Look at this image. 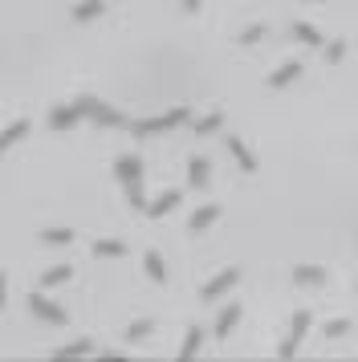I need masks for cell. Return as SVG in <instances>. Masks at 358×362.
Segmentation results:
<instances>
[{"label":"cell","mask_w":358,"mask_h":362,"mask_svg":"<svg viewBox=\"0 0 358 362\" xmlns=\"http://www.w3.org/2000/svg\"><path fill=\"white\" fill-rule=\"evenodd\" d=\"M114 175L122 183V192H127V204L134 212H146V196H143V159L139 155H122L118 163H114Z\"/></svg>","instance_id":"6da1fadb"},{"label":"cell","mask_w":358,"mask_h":362,"mask_svg":"<svg viewBox=\"0 0 358 362\" xmlns=\"http://www.w3.org/2000/svg\"><path fill=\"white\" fill-rule=\"evenodd\" d=\"M183 122H192V110H187V106H171V110H163V115L130 122V134H134V139H155V134H167V131H175V127H183Z\"/></svg>","instance_id":"7a4b0ae2"},{"label":"cell","mask_w":358,"mask_h":362,"mask_svg":"<svg viewBox=\"0 0 358 362\" xmlns=\"http://www.w3.org/2000/svg\"><path fill=\"white\" fill-rule=\"evenodd\" d=\"M78 110H81V118H90V122H98V127H130V122L118 115V110H114L110 102L94 98V94H81V98H78Z\"/></svg>","instance_id":"3957f363"},{"label":"cell","mask_w":358,"mask_h":362,"mask_svg":"<svg viewBox=\"0 0 358 362\" xmlns=\"http://www.w3.org/2000/svg\"><path fill=\"white\" fill-rule=\"evenodd\" d=\"M309 326H313V313H309V310L293 313V326H289V334L281 338V346H277V358H293V354L301 350V342H306Z\"/></svg>","instance_id":"277c9868"},{"label":"cell","mask_w":358,"mask_h":362,"mask_svg":"<svg viewBox=\"0 0 358 362\" xmlns=\"http://www.w3.org/2000/svg\"><path fill=\"white\" fill-rule=\"evenodd\" d=\"M29 313L33 317H41V322H49V326H65V322H69L65 305H57V301L45 297V293H29Z\"/></svg>","instance_id":"5b68a950"},{"label":"cell","mask_w":358,"mask_h":362,"mask_svg":"<svg viewBox=\"0 0 358 362\" xmlns=\"http://www.w3.org/2000/svg\"><path fill=\"white\" fill-rule=\"evenodd\" d=\"M236 281H241V269H224V273H216V277L200 289V297H204V301H216V297H224L228 289H236Z\"/></svg>","instance_id":"8992f818"},{"label":"cell","mask_w":358,"mask_h":362,"mask_svg":"<svg viewBox=\"0 0 358 362\" xmlns=\"http://www.w3.org/2000/svg\"><path fill=\"white\" fill-rule=\"evenodd\" d=\"M78 122H81L78 102H74V106H53V110H49V127H53V131H69V127H78Z\"/></svg>","instance_id":"52a82bcc"},{"label":"cell","mask_w":358,"mask_h":362,"mask_svg":"<svg viewBox=\"0 0 358 362\" xmlns=\"http://www.w3.org/2000/svg\"><path fill=\"white\" fill-rule=\"evenodd\" d=\"M228 155L236 159V167H241L244 175H253V171H257V159H253V151L244 147V139H236V134H228Z\"/></svg>","instance_id":"ba28073f"},{"label":"cell","mask_w":358,"mask_h":362,"mask_svg":"<svg viewBox=\"0 0 358 362\" xmlns=\"http://www.w3.org/2000/svg\"><path fill=\"white\" fill-rule=\"evenodd\" d=\"M187 183H192L195 192H204V187H212V163L204 159V155H195L192 163H187Z\"/></svg>","instance_id":"9c48e42d"},{"label":"cell","mask_w":358,"mask_h":362,"mask_svg":"<svg viewBox=\"0 0 358 362\" xmlns=\"http://www.w3.org/2000/svg\"><path fill=\"white\" fill-rule=\"evenodd\" d=\"M241 305H236V301H228L224 310L216 313V338H220V342H224L228 334H232V329H236V322H241Z\"/></svg>","instance_id":"30bf717a"},{"label":"cell","mask_w":358,"mask_h":362,"mask_svg":"<svg viewBox=\"0 0 358 362\" xmlns=\"http://www.w3.org/2000/svg\"><path fill=\"white\" fill-rule=\"evenodd\" d=\"M179 199H183L179 192H163L159 199H146V216H151V220H163L167 212H175L179 208Z\"/></svg>","instance_id":"8fae6325"},{"label":"cell","mask_w":358,"mask_h":362,"mask_svg":"<svg viewBox=\"0 0 358 362\" xmlns=\"http://www.w3.org/2000/svg\"><path fill=\"white\" fill-rule=\"evenodd\" d=\"M216 220H220V204H204V208H195V212L187 216V228L204 232V228H212Z\"/></svg>","instance_id":"7c38bea8"},{"label":"cell","mask_w":358,"mask_h":362,"mask_svg":"<svg viewBox=\"0 0 358 362\" xmlns=\"http://www.w3.org/2000/svg\"><path fill=\"white\" fill-rule=\"evenodd\" d=\"M297 78H301V62H285L281 69L269 74V90H285V86H293Z\"/></svg>","instance_id":"4fadbf2b"},{"label":"cell","mask_w":358,"mask_h":362,"mask_svg":"<svg viewBox=\"0 0 358 362\" xmlns=\"http://www.w3.org/2000/svg\"><path fill=\"white\" fill-rule=\"evenodd\" d=\"M25 134H29V118H13V122H8V127L0 131V155H4L8 147H16V143H21Z\"/></svg>","instance_id":"5bb4252c"},{"label":"cell","mask_w":358,"mask_h":362,"mask_svg":"<svg viewBox=\"0 0 358 362\" xmlns=\"http://www.w3.org/2000/svg\"><path fill=\"white\" fill-rule=\"evenodd\" d=\"M293 37L301 41V45H309V49H325V37L309 25V21H293Z\"/></svg>","instance_id":"9a60e30c"},{"label":"cell","mask_w":358,"mask_h":362,"mask_svg":"<svg viewBox=\"0 0 358 362\" xmlns=\"http://www.w3.org/2000/svg\"><path fill=\"white\" fill-rule=\"evenodd\" d=\"M90 354H94V342H90V338H78V342L53 350V358H57V362H65V358H90Z\"/></svg>","instance_id":"2e32d148"},{"label":"cell","mask_w":358,"mask_h":362,"mask_svg":"<svg viewBox=\"0 0 358 362\" xmlns=\"http://www.w3.org/2000/svg\"><path fill=\"white\" fill-rule=\"evenodd\" d=\"M102 13H106V4H102V0H81V4H74V13H69V17L78 21V25H86V21H98Z\"/></svg>","instance_id":"e0dca14e"},{"label":"cell","mask_w":358,"mask_h":362,"mask_svg":"<svg viewBox=\"0 0 358 362\" xmlns=\"http://www.w3.org/2000/svg\"><path fill=\"white\" fill-rule=\"evenodd\" d=\"M293 281H297V285H322L325 269L322 264H293Z\"/></svg>","instance_id":"ac0fdd59"},{"label":"cell","mask_w":358,"mask_h":362,"mask_svg":"<svg viewBox=\"0 0 358 362\" xmlns=\"http://www.w3.org/2000/svg\"><path fill=\"white\" fill-rule=\"evenodd\" d=\"M200 346H204V329L200 326H187V334H183V346H179V358L187 362L200 354Z\"/></svg>","instance_id":"d6986e66"},{"label":"cell","mask_w":358,"mask_h":362,"mask_svg":"<svg viewBox=\"0 0 358 362\" xmlns=\"http://www.w3.org/2000/svg\"><path fill=\"white\" fill-rule=\"evenodd\" d=\"M69 277H74V269H69V264H53V269L41 273V289H57V285H65Z\"/></svg>","instance_id":"ffe728a7"},{"label":"cell","mask_w":358,"mask_h":362,"mask_svg":"<svg viewBox=\"0 0 358 362\" xmlns=\"http://www.w3.org/2000/svg\"><path fill=\"white\" fill-rule=\"evenodd\" d=\"M220 127H224V115H220V110H212V115H204L200 122L192 118V131L200 134V139H208V134H216Z\"/></svg>","instance_id":"44dd1931"},{"label":"cell","mask_w":358,"mask_h":362,"mask_svg":"<svg viewBox=\"0 0 358 362\" xmlns=\"http://www.w3.org/2000/svg\"><path fill=\"white\" fill-rule=\"evenodd\" d=\"M143 269H146V277L155 281V285H163V281H167V264H163L159 252H146V257H143Z\"/></svg>","instance_id":"7402d4cb"},{"label":"cell","mask_w":358,"mask_h":362,"mask_svg":"<svg viewBox=\"0 0 358 362\" xmlns=\"http://www.w3.org/2000/svg\"><path fill=\"white\" fill-rule=\"evenodd\" d=\"M94 257H106V261L127 257V245H122V240H94Z\"/></svg>","instance_id":"603a6c76"},{"label":"cell","mask_w":358,"mask_h":362,"mask_svg":"<svg viewBox=\"0 0 358 362\" xmlns=\"http://www.w3.org/2000/svg\"><path fill=\"white\" fill-rule=\"evenodd\" d=\"M41 240H45V245H74V228H45Z\"/></svg>","instance_id":"cb8c5ba5"},{"label":"cell","mask_w":358,"mask_h":362,"mask_svg":"<svg viewBox=\"0 0 358 362\" xmlns=\"http://www.w3.org/2000/svg\"><path fill=\"white\" fill-rule=\"evenodd\" d=\"M151 329H155V322H151V317L134 322V326L127 329V342H143V338H151Z\"/></svg>","instance_id":"d4e9b609"},{"label":"cell","mask_w":358,"mask_h":362,"mask_svg":"<svg viewBox=\"0 0 358 362\" xmlns=\"http://www.w3.org/2000/svg\"><path fill=\"white\" fill-rule=\"evenodd\" d=\"M265 33H269L265 25H248V29H244V33H241V45H257V41H260V37H265Z\"/></svg>","instance_id":"484cf974"},{"label":"cell","mask_w":358,"mask_h":362,"mask_svg":"<svg viewBox=\"0 0 358 362\" xmlns=\"http://www.w3.org/2000/svg\"><path fill=\"white\" fill-rule=\"evenodd\" d=\"M325 57H330V62H342V57H346V41H330V45H325Z\"/></svg>","instance_id":"4316f807"},{"label":"cell","mask_w":358,"mask_h":362,"mask_svg":"<svg viewBox=\"0 0 358 362\" xmlns=\"http://www.w3.org/2000/svg\"><path fill=\"white\" fill-rule=\"evenodd\" d=\"M346 329H350V322H330V326H325V338H342Z\"/></svg>","instance_id":"83f0119b"},{"label":"cell","mask_w":358,"mask_h":362,"mask_svg":"<svg viewBox=\"0 0 358 362\" xmlns=\"http://www.w3.org/2000/svg\"><path fill=\"white\" fill-rule=\"evenodd\" d=\"M4 301H8V277L0 273V310H4Z\"/></svg>","instance_id":"f1b7e54d"},{"label":"cell","mask_w":358,"mask_h":362,"mask_svg":"<svg viewBox=\"0 0 358 362\" xmlns=\"http://www.w3.org/2000/svg\"><path fill=\"white\" fill-rule=\"evenodd\" d=\"M200 4H204V0H183V8H187V13H195Z\"/></svg>","instance_id":"f546056e"}]
</instances>
